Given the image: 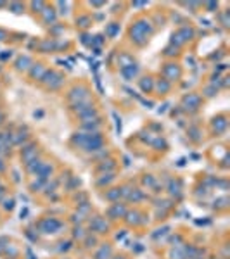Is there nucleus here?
<instances>
[{
    "label": "nucleus",
    "instance_id": "obj_1",
    "mask_svg": "<svg viewBox=\"0 0 230 259\" xmlns=\"http://www.w3.org/2000/svg\"><path fill=\"white\" fill-rule=\"evenodd\" d=\"M130 33H132V38H133L139 45H144V43L147 42V37L152 33V26H150L147 21H139V23L133 24V28H132Z\"/></svg>",
    "mask_w": 230,
    "mask_h": 259
},
{
    "label": "nucleus",
    "instance_id": "obj_2",
    "mask_svg": "<svg viewBox=\"0 0 230 259\" xmlns=\"http://www.w3.org/2000/svg\"><path fill=\"white\" fill-rule=\"evenodd\" d=\"M83 149H85V150H90V152L102 149V137L99 133H87V142H85V145H83Z\"/></svg>",
    "mask_w": 230,
    "mask_h": 259
},
{
    "label": "nucleus",
    "instance_id": "obj_3",
    "mask_svg": "<svg viewBox=\"0 0 230 259\" xmlns=\"http://www.w3.org/2000/svg\"><path fill=\"white\" fill-rule=\"evenodd\" d=\"M69 100H73L75 104H87V102H88V93H87V88H83V86L73 88V90L69 92Z\"/></svg>",
    "mask_w": 230,
    "mask_h": 259
},
{
    "label": "nucleus",
    "instance_id": "obj_4",
    "mask_svg": "<svg viewBox=\"0 0 230 259\" xmlns=\"http://www.w3.org/2000/svg\"><path fill=\"white\" fill-rule=\"evenodd\" d=\"M61 225L57 219H54V218H48V219H43L42 223H40V230H42L43 233H55L61 230Z\"/></svg>",
    "mask_w": 230,
    "mask_h": 259
},
{
    "label": "nucleus",
    "instance_id": "obj_5",
    "mask_svg": "<svg viewBox=\"0 0 230 259\" xmlns=\"http://www.w3.org/2000/svg\"><path fill=\"white\" fill-rule=\"evenodd\" d=\"M42 81L48 85V88H59L62 83V76L50 71V73H45V76H42Z\"/></svg>",
    "mask_w": 230,
    "mask_h": 259
},
{
    "label": "nucleus",
    "instance_id": "obj_6",
    "mask_svg": "<svg viewBox=\"0 0 230 259\" xmlns=\"http://www.w3.org/2000/svg\"><path fill=\"white\" fill-rule=\"evenodd\" d=\"M197 106H199V97L197 95H194V93H189L185 99H183V107L185 109H197Z\"/></svg>",
    "mask_w": 230,
    "mask_h": 259
},
{
    "label": "nucleus",
    "instance_id": "obj_7",
    "mask_svg": "<svg viewBox=\"0 0 230 259\" xmlns=\"http://www.w3.org/2000/svg\"><path fill=\"white\" fill-rule=\"evenodd\" d=\"M90 228L92 230H95V232H99V233H104L107 230V223L104 221L102 218H95V219L90 223Z\"/></svg>",
    "mask_w": 230,
    "mask_h": 259
},
{
    "label": "nucleus",
    "instance_id": "obj_8",
    "mask_svg": "<svg viewBox=\"0 0 230 259\" xmlns=\"http://www.w3.org/2000/svg\"><path fill=\"white\" fill-rule=\"evenodd\" d=\"M139 73V68L135 66V64H130V66H125L121 68V74H123L126 79H133V76Z\"/></svg>",
    "mask_w": 230,
    "mask_h": 259
},
{
    "label": "nucleus",
    "instance_id": "obj_9",
    "mask_svg": "<svg viewBox=\"0 0 230 259\" xmlns=\"http://www.w3.org/2000/svg\"><path fill=\"white\" fill-rule=\"evenodd\" d=\"M126 214V211H125V206L123 204H114V206L109 209V216L111 218H121Z\"/></svg>",
    "mask_w": 230,
    "mask_h": 259
},
{
    "label": "nucleus",
    "instance_id": "obj_10",
    "mask_svg": "<svg viewBox=\"0 0 230 259\" xmlns=\"http://www.w3.org/2000/svg\"><path fill=\"white\" fill-rule=\"evenodd\" d=\"M23 157H24V161H26V164H28L30 161H33V159L37 157V149L33 147V145L23 149Z\"/></svg>",
    "mask_w": 230,
    "mask_h": 259
},
{
    "label": "nucleus",
    "instance_id": "obj_11",
    "mask_svg": "<svg viewBox=\"0 0 230 259\" xmlns=\"http://www.w3.org/2000/svg\"><path fill=\"white\" fill-rule=\"evenodd\" d=\"M177 35H178V38H180V42L183 43V42H187V40H190V38L194 37V31L190 30V28H182Z\"/></svg>",
    "mask_w": 230,
    "mask_h": 259
},
{
    "label": "nucleus",
    "instance_id": "obj_12",
    "mask_svg": "<svg viewBox=\"0 0 230 259\" xmlns=\"http://www.w3.org/2000/svg\"><path fill=\"white\" fill-rule=\"evenodd\" d=\"M168 190H170L171 195H177L180 197V190H182V185H180V181H175V180H171L170 181V187H168Z\"/></svg>",
    "mask_w": 230,
    "mask_h": 259
},
{
    "label": "nucleus",
    "instance_id": "obj_13",
    "mask_svg": "<svg viewBox=\"0 0 230 259\" xmlns=\"http://www.w3.org/2000/svg\"><path fill=\"white\" fill-rule=\"evenodd\" d=\"M109 256H111V247L109 245H102L101 250L95 254V259H109Z\"/></svg>",
    "mask_w": 230,
    "mask_h": 259
},
{
    "label": "nucleus",
    "instance_id": "obj_14",
    "mask_svg": "<svg viewBox=\"0 0 230 259\" xmlns=\"http://www.w3.org/2000/svg\"><path fill=\"white\" fill-rule=\"evenodd\" d=\"M42 166H43V163H40V161L35 157L33 161H30V163H28V171H30V173H38Z\"/></svg>",
    "mask_w": 230,
    "mask_h": 259
},
{
    "label": "nucleus",
    "instance_id": "obj_15",
    "mask_svg": "<svg viewBox=\"0 0 230 259\" xmlns=\"http://www.w3.org/2000/svg\"><path fill=\"white\" fill-rule=\"evenodd\" d=\"M165 74L166 76H170V78H178V76H180V71H178L173 64H168V66L165 68Z\"/></svg>",
    "mask_w": 230,
    "mask_h": 259
},
{
    "label": "nucleus",
    "instance_id": "obj_16",
    "mask_svg": "<svg viewBox=\"0 0 230 259\" xmlns=\"http://www.w3.org/2000/svg\"><path fill=\"white\" fill-rule=\"evenodd\" d=\"M213 126L218 133H221V131H225V128H227V121H225L223 117H218V119H214Z\"/></svg>",
    "mask_w": 230,
    "mask_h": 259
},
{
    "label": "nucleus",
    "instance_id": "obj_17",
    "mask_svg": "<svg viewBox=\"0 0 230 259\" xmlns=\"http://www.w3.org/2000/svg\"><path fill=\"white\" fill-rule=\"evenodd\" d=\"M43 16H45V23H54L55 21V12L54 9H43Z\"/></svg>",
    "mask_w": 230,
    "mask_h": 259
},
{
    "label": "nucleus",
    "instance_id": "obj_18",
    "mask_svg": "<svg viewBox=\"0 0 230 259\" xmlns=\"http://www.w3.org/2000/svg\"><path fill=\"white\" fill-rule=\"evenodd\" d=\"M28 64H30V57H19L17 59V62H16V66H17V69L21 71V69H28Z\"/></svg>",
    "mask_w": 230,
    "mask_h": 259
},
{
    "label": "nucleus",
    "instance_id": "obj_19",
    "mask_svg": "<svg viewBox=\"0 0 230 259\" xmlns=\"http://www.w3.org/2000/svg\"><path fill=\"white\" fill-rule=\"evenodd\" d=\"M119 195H121L119 188H112L111 192H107V194H106V197L109 199V201H116V199H119Z\"/></svg>",
    "mask_w": 230,
    "mask_h": 259
},
{
    "label": "nucleus",
    "instance_id": "obj_20",
    "mask_svg": "<svg viewBox=\"0 0 230 259\" xmlns=\"http://www.w3.org/2000/svg\"><path fill=\"white\" fill-rule=\"evenodd\" d=\"M140 86H142V90L144 92H149L150 88H152V81H150V78H144L142 81H140Z\"/></svg>",
    "mask_w": 230,
    "mask_h": 259
},
{
    "label": "nucleus",
    "instance_id": "obj_21",
    "mask_svg": "<svg viewBox=\"0 0 230 259\" xmlns=\"http://www.w3.org/2000/svg\"><path fill=\"white\" fill-rule=\"evenodd\" d=\"M139 216H140L139 212H128V214H126V221L137 225V223H140V221H139Z\"/></svg>",
    "mask_w": 230,
    "mask_h": 259
},
{
    "label": "nucleus",
    "instance_id": "obj_22",
    "mask_svg": "<svg viewBox=\"0 0 230 259\" xmlns=\"http://www.w3.org/2000/svg\"><path fill=\"white\" fill-rule=\"evenodd\" d=\"M83 128L97 133V130H99V121H95V123H83Z\"/></svg>",
    "mask_w": 230,
    "mask_h": 259
},
{
    "label": "nucleus",
    "instance_id": "obj_23",
    "mask_svg": "<svg viewBox=\"0 0 230 259\" xmlns=\"http://www.w3.org/2000/svg\"><path fill=\"white\" fill-rule=\"evenodd\" d=\"M45 71V69L42 68V66H37V68L31 69V76L33 78H42V73Z\"/></svg>",
    "mask_w": 230,
    "mask_h": 259
},
{
    "label": "nucleus",
    "instance_id": "obj_24",
    "mask_svg": "<svg viewBox=\"0 0 230 259\" xmlns=\"http://www.w3.org/2000/svg\"><path fill=\"white\" fill-rule=\"evenodd\" d=\"M114 168V164H112V161H104V163L101 164V166H99V169H101V171H107V169H112Z\"/></svg>",
    "mask_w": 230,
    "mask_h": 259
},
{
    "label": "nucleus",
    "instance_id": "obj_25",
    "mask_svg": "<svg viewBox=\"0 0 230 259\" xmlns=\"http://www.w3.org/2000/svg\"><path fill=\"white\" fill-rule=\"evenodd\" d=\"M168 88H170V85H168V81H165V79H161L159 83H157V90L159 92H168Z\"/></svg>",
    "mask_w": 230,
    "mask_h": 259
},
{
    "label": "nucleus",
    "instance_id": "obj_26",
    "mask_svg": "<svg viewBox=\"0 0 230 259\" xmlns=\"http://www.w3.org/2000/svg\"><path fill=\"white\" fill-rule=\"evenodd\" d=\"M119 30V26L118 24H116V23H112L111 26H109V30H107V35H109V37H114V35H116V31H118Z\"/></svg>",
    "mask_w": 230,
    "mask_h": 259
},
{
    "label": "nucleus",
    "instance_id": "obj_27",
    "mask_svg": "<svg viewBox=\"0 0 230 259\" xmlns=\"http://www.w3.org/2000/svg\"><path fill=\"white\" fill-rule=\"evenodd\" d=\"M11 9H12V12H14V14H21L24 7H23L21 4H11Z\"/></svg>",
    "mask_w": 230,
    "mask_h": 259
},
{
    "label": "nucleus",
    "instance_id": "obj_28",
    "mask_svg": "<svg viewBox=\"0 0 230 259\" xmlns=\"http://www.w3.org/2000/svg\"><path fill=\"white\" fill-rule=\"evenodd\" d=\"M142 199V194H140V190H135L132 195H130V201H140Z\"/></svg>",
    "mask_w": 230,
    "mask_h": 259
},
{
    "label": "nucleus",
    "instance_id": "obj_29",
    "mask_svg": "<svg viewBox=\"0 0 230 259\" xmlns=\"http://www.w3.org/2000/svg\"><path fill=\"white\" fill-rule=\"evenodd\" d=\"M111 180H112V175H106L104 178H101V180H99V185H106V183H109Z\"/></svg>",
    "mask_w": 230,
    "mask_h": 259
},
{
    "label": "nucleus",
    "instance_id": "obj_30",
    "mask_svg": "<svg viewBox=\"0 0 230 259\" xmlns=\"http://www.w3.org/2000/svg\"><path fill=\"white\" fill-rule=\"evenodd\" d=\"M156 232H157V233H154L152 237H154V238H157L159 235H165V233H168V232H170V228H168V226H165L163 230H156Z\"/></svg>",
    "mask_w": 230,
    "mask_h": 259
},
{
    "label": "nucleus",
    "instance_id": "obj_31",
    "mask_svg": "<svg viewBox=\"0 0 230 259\" xmlns=\"http://www.w3.org/2000/svg\"><path fill=\"white\" fill-rule=\"evenodd\" d=\"M78 23H80V26H88V23H90V19H88V17H80V19H78Z\"/></svg>",
    "mask_w": 230,
    "mask_h": 259
},
{
    "label": "nucleus",
    "instance_id": "obj_32",
    "mask_svg": "<svg viewBox=\"0 0 230 259\" xmlns=\"http://www.w3.org/2000/svg\"><path fill=\"white\" fill-rule=\"evenodd\" d=\"M144 183H145V185H154V178H152V176H145V178H144Z\"/></svg>",
    "mask_w": 230,
    "mask_h": 259
},
{
    "label": "nucleus",
    "instance_id": "obj_33",
    "mask_svg": "<svg viewBox=\"0 0 230 259\" xmlns=\"http://www.w3.org/2000/svg\"><path fill=\"white\" fill-rule=\"evenodd\" d=\"M33 9H45V5H43V2H33L31 4Z\"/></svg>",
    "mask_w": 230,
    "mask_h": 259
},
{
    "label": "nucleus",
    "instance_id": "obj_34",
    "mask_svg": "<svg viewBox=\"0 0 230 259\" xmlns=\"http://www.w3.org/2000/svg\"><path fill=\"white\" fill-rule=\"evenodd\" d=\"M83 235H85V233H83V230H81V228H75V237H76V238H81Z\"/></svg>",
    "mask_w": 230,
    "mask_h": 259
},
{
    "label": "nucleus",
    "instance_id": "obj_35",
    "mask_svg": "<svg viewBox=\"0 0 230 259\" xmlns=\"http://www.w3.org/2000/svg\"><path fill=\"white\" fill-rule=\"evenodd\" d=\"M4 207H5V209H9V211H11L12 207H14V201H5V204H4Z\"/></svg>",
    "mask_w": 230,
    "mask_h": 259
},
{
    "label": "nucleus",
    "instance_id": "obj_36",
    "mask_svg": "<svg viewBox=\"0 0 230 259\" xmlns=\"http://www.w3.org/2000/svg\"><path fill=\"white\" fill-rule=\"evenodd\" d=\"M85 243H87V247H94V243H95V238H94V237H88Z\"/></svg>",
    "mask_w": 230,
    "mask_h": 259
},
{
    "label": "nucleus",
    "instance_id": "obj_37",
    "mask_svg": "<svg viewBox=\"0 0 230 259\" xmlns=\"http://www.w3.org/2000/svg\"><path fill=\"white\" fill-rule=\"evenodd\" d=\"M206 95H208V97L214 95V88H213V86H208V88H206Z\"/></svg>",
    "mask_w": 230,
    "mask_h": 259
},
{
    "label": "nucleus",
    "instance_id": "obj_38",
    "mask_svg": "<svg viewBox=\"0 0 230 259\" xmlns=\"http://www.w3.org/2000/svg\"><path fill=\"white\" fill-rule=\"evenodd\" d=\"M61 245H62V247H61V250H68L71 243H69V242H66V243H61Z\"/></svg>",
    "mask_w": 230,
    "mask_h": 259
},
{
    "label": "nucleus",
    "instance_id": "obj_39",
    "mask_svg": "<svg viewBox=\"0 0 230 259\" xmlns=\"http://www.w3.org/2000/svg\"><path fill=\"white\" fill-rule=\"evenodd\" d=\"M0 40H5V31L4 30H0Z\"/></svg>",
    "mask_w": 230,
    "mask_h": 259
},
{
    "label": "nucleus",
    "instance_id": "obj_40",
    "mask_svg": "<svg viewBox=\"0 0 230 259\" xmlns=\"http://www.w3.org/2000/svg\"><path fill=\"white\" fill-rule=\"evenodd\" d=\"M2 195H4V190H0V199H2Z\"/></svg>",
    "mask_w": 230,
    "mask_h": 259
},
{
    "label": "nucleus",
    "instance_id": "obj_41",
    "mask_svg": "<svg viewBox=\"0 0 230 259\" xmlns=\"http://www.w3.org/2000/svg\"><path fill=\"white\" fill-rule=\"evenodd\" d=\"M2 119H4V116H2V112H0V123H2Z\"/></svg>",
    "mask_w": 230,
    "mask_h": 259
},
{
    "label": "nucleus",
    "instance_id": "obj_42",
    "mask_svg": "<svg viewBox=\"0 0 230 259\" xmlns=\"http://www.w3.org/2000/svg\"><path fill=\"white\" fill-rule=\"evenodd\" d=\"M4 5H5V4H2V2H0V7H4Z\"/></svg>",
    "mask_w": 230,
    "mask_h": 259
},
{
    "label": "nucleus",
    "instance_id": "obj_43",
    "mask_svg": "<svg viewBox=\"0 0 230 259\" xmlns=\"http://www.w3.org/2000/svg\"><path fill=\"white\" fill-rule=\"evenodd\" d=\"M116 259H125V257H116Z\"/></svg>",
    "mask_w": 230,
    "mask_h": 259
},
{
    "label": "nucleus",
    "instance_id": "obj_44",
    "mask_svg": "<svg viewBox=\"0 0 230 259\" xmlns=\"http://www.w3.org/2000/svg\"><path fill=\"white\" fill-rule=\"evenodd\" d=\"M0 252H2V245H0Z\"/></svg>",
    "mask_w": 230,
    "mask_h": 259
}]
</instances>
